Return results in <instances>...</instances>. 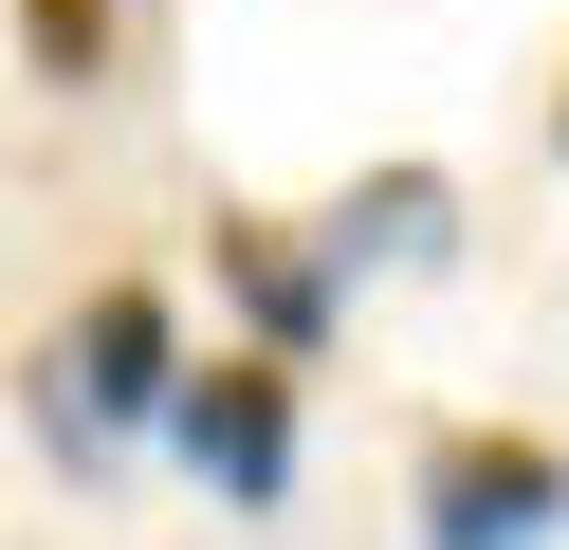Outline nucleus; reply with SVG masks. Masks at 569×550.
<instances>
[{
    "instance_id": "obj_7",
    "label": "nucleus",
    "mask_w": 569,
    "mask_h": 550,
    "mask_svg": "<svg viewBox=\"0 0 569 550\" xmlns=\"http://www.w3.org/2000/svg\"><path fill=\"white\" fill-rule=\"evenodd\" d=\"M551 166H569V92H551Z\"/></svg>"
},
{
    "instance_id": "obj_3",
    "label": "nucleus",
    "mask_w": 569,
    "mask_h": 550,
    "mask_svg": "<svg viewBox=\"0 0 569 550\" xmlns=\"http://www.w3.org/2000/svg\"><path fill=\"white\" fill-rule=\"evenodd\" d=\"M166 440H184V477H202L221 513H276V496H295V367H258V349H184Z\"/></svg>"
},
{
    "instance_id": "obj_5",
    "label": "nucleus",
    "mask_w": 569,
    "mask_h": 550,
    "mask_svg": "<svg viewBox=\"0 0 569 550\" xmlns=\"http://www.w3.org/2000/svg\"><path fill=\"white\" fill-rule=\"evenodd\" d=\"M441 239H459V183H441V166H368L331 220H312L331 276H386V257H441Z\"/></svg>"
},
{
    "instance_id": "obj_4",
    "label": "nucleus",
    "mask_w": 569,
    "mask_h": 550,
    "mask_svg": "<svg viewBox=\"0 0 569 550\" xmlns=\"http://www.w3.org/2000/svg\"><path fill=\"white\" fill-rule=\"evenodd\" d=\"M202 257H221V293H239V349H258V367H295V386H312V349H331L349 276H331V257H312V239H295L276 202H221V220H202Z\"/></svg>"
},
{
    "instance_id": "obj_1",
    "label": "nucleus",
    "mask_w": 569,
    "mask_h": 550,
    "mask_svg": "<svg viewBox=\"0 0 569 550\" xmlns=\"http://www.w3.org/2000/svg\"><path fill=\"white\" fill-rule=\"evenodd\" d=\"M166 403H184V312H166V276H92L74 330L38 349V440L56 459H111V440H148Z\"/></svg>"
},
{
    "instance_id": "obj_6",
    "label": "nucleus",
    "mask_w": 569,
    "mask_h": 550,
    "mask_svg": "<svg viewBox=\"0 0 569 550\" xmlns=\"http://www.w3.org/2000/svg\"><path fill=\"white\" fill-rule=\"evenodd\" d=\"M19 56H38L56 92H111L129 73V0H19Z\"/></svg>"
},
{
    "instance_id": "obj_2",
    "label": "nucleus",
    "mask_w": 569,
    "mask_h": 550,
    "mask_svg": "<svg viewBox=\"0 0 569 550\" xmlns=\"http://www.w3.org/2000/svg\"><path fill=\"white\" fill-rule=\"evenodd\" d=\"M551 532H569L551 422H441L422 440V550H551Z\"/></svg>"
}]
</instances>
